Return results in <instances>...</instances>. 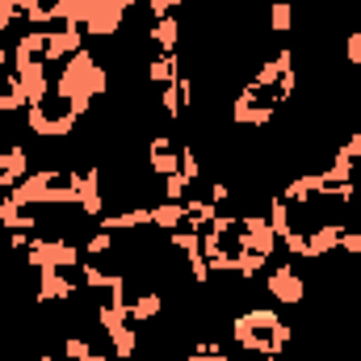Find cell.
<instances>
[{"mask_svg":"<svg viewBox=\"0 0 361 361\" xmlns=\"http://www.w3.org/2000/svg\"><path fill=\"white\" fill-rule=\"evenodd\" d=\"M281 324V315L269 307H252V311H240L231 315V341L235 349L244 353H257V357L273 361V328Z\"/></svg>","mask_w":361,"mask_h":361,"instance_id":"cell-1","label":"cell"},{"mask_svg":"<svg viewBox=\"0 0 361 361\" xmlns=\"http://www.w3.org/2000/svg\"><path fill=\"white\" fill-rule=\"evenodd\" d=\"M72 185H76V210H80V219H101V214H105L101 164H89L85 173H80V169H72Z\"/></svg>","mask_w":361,"mask_h":361,"instance_id":"cell-2","label":"cell"},{"mask_svg":"<svg viewBox=\"0 0 361 361\" xmlns=\"http://www.w3.org/2000/svg\"><path fill=\"white\" fill-rule=\"evenodd\" d=\"M265 290H269V298H277L281 307H302V302H307V281H302L298 265H290V261L277 265V269H269Z\"/></svg>","mask_w":361,"mask_h":361,"instance_id":"cell-3","label":"cell"},{"mask_svg":"<svg viewBox=\"0 0 361 361\" xmlns=\"http://www.w3.org/2000/svg\"><path fill=\"white\" fill-rule=\"evenodd\" d=\"M89 47V38H85V30L80 25H51L47 30V63L51 68H59V63H68L72 55H80Z\"/></svg>","mask_w":361,"mask_h":361,"instance_id":"cell-4","label":"cell"},{"mask_svg":"<svg viewBox=\"0 0 361 361\" xmlns=\"http://www.w3.org/2000/svg\"><path fill=\"white\" fill-rule=\"evenodd\" d=\"M240 240H244V248L257 252V257H273V252H277V235H273L269 219L257 214V210L240 214Z\"/></svg>","mask_w":361,"mask_h":361,"instance_id":"cell-5","label":"cell"},{"mask_svg":"<svg viewBox=\"0 0 361 361\" xmlns=\"http://www.w3.org/2000/svg\"><path fill=\"white\" fill-rule=\"evenodd\" d=\"M80 286L68 277V269H38V290H34V302L47 307V302H76Z\"/></svg>","mask_w":361,"mask_h":361,"instance_id":"cell-6","label":"cell"},{"mask_svg":"<svg viewBox=\"0 0 361 361\" xmlns=\"http://www.w3.org/2000/svg\"><path fill=\"white\" fill-rule=\"evenodd\" d=\"M147 173L160 177V180L180 173V143L177 139H169V135H152L147 139Z\"/></svg>","mask_w":361,"mask_h":361,"instance_id":"cell-7","label":"cell"},{"mask_svg":"<svg viewBox=\"0 0 361 361\" xmlns=\"http://www.w3.org/2000/svg\"><path fill=\"white\" fill-rule=\"evenodd\" d=\"M164 315V294L156 290V286H147V290H139L135 298H126V319L130 324H156Z\"/></svg>","mask_w":361,"mask_h":361,"instance_id":"cell-8","label":"cell"},{"mask_svg":"<svg viewBox=\"0 0 361 361\" xmlns=\"http://www.w3.org/2000/svg\"><path fill=\"white\" fill-rule=\"evenodd\" d=\"M180 34H185V25H180V13H177V17H160V21H152V25H147V42H152L160 55H177Z\"/></svg>","mask_w":361,"mask_h":361,"instance_id":"cell-9","label":"cell"},{"mask_svg":"<svg viewBox=\"0 0 361 361\" xmlns=\"http://www.w3.org/2000/svg\"><path fill=\"white\" fill-rule=\"evenodd\" d=\"M30 177V152L21 147V143H8V147H0V180L13 189L17 180Z\"/></svg>","mask_w":361,"mask_h":361,"instance_id":"cell-10","label":"cell"},{"mask_svg":"<svg viewBox=\"0 0 361 361\" xmlns=\"http://www.w3.org/2000/svg\"><path fill=\"white\" fill-rule=\"evenodd\" d=\"M0 85H4V89H0V114H4V118H13V114H25V109H30V92H25V85L17 80V72H4V76H0Z\"/></svg>","mask_w":361,"mask_h":361,"instance_id":"cell-11","label":"cell"},{"mask_svg":"<svg viewBox=\"0 0 361 361\" xmlns=\"http://www.w3.org/2000/svg\"><path fill=\"white\" fill-rule=\"evenodd\" d=\"M177 76H180V55H152V59L143 63V80L156 85V89L173 85Z\"/></svg>","mask_w":361,"mask_h":361,"instance_id":"cell-12","label":"cell"},{"mask_svg":"<svg viewBox=\"0 0 361 361\" xmlns=\"http://www.w3.org/2000/svg\"><path fill=\"white\" fill-rule=\"evenodd\" d=\"M185 219H189V210H185V202H152V227L156 231H177L185 227Z\"/></svg>","mask_w":361,"mask_h":361,"instance_id":"cell-13","label":"cell"},{"mask_svg":"<svg viewBox=\"0 0 361 361\" xmlns=\"http://www.w3.org/2000/svg\"><path fill=\"white\" fill-rule=\"evenodd\" d=\"M105 341H109V353L118 361H130L139 353V332H135V324L126 319V324H118L114 332H105Z\"/></svg>","mask_w":361,"mask_h":361,"instance_id":"cell-14","label":"cell"},{"mask_svg":"<svg viewBox=\"0 0 361 361\" xmlns=\"http://www.w3.org/2000/svg\"><path fill=\"white\" fill-rule=\"evenodd\" d=\"M114 252H118V231H105V227H97L89 240H85V257H89V261L114 257Z\"/></svg>","mask_w":361,"mask_h":361,"instance_id":"cell-15","label":"cell"},{"mask_svg":"<svg viewBox=\"0 0 361 361\" xmlns=\"http://www.w3.org/2000/svg\"><path fill=\"white\" fill-rule=\"evenodd\" d=\"M269 30L277 38L294 30V0H273L269 4Z\"/></svg>","mask_w":361,"mask_h":361,"instance_id":"cell-16","label":"cell"},{"mask_svg":"<svg viewBox=\"0 0 361 361\" xmlns=\"http://www.w3.org/2000/svg\"><path fill=\"white\" fill-rule=\"evenodd\" d=\"M180 177L189 180V185H202V160H197L193 143H180Z\"/></svg>","mask_w":361,"mask_h":361,"instance_id":"cell-17","label":"cell"},{"mask_svg":"<svg viewBox=\"0 0 361 361\" xmlns=\"http://www.w3.org/2000/svg\"><path fill=\"white\" fill-rule=\"evenodd\" d=\"M97 349L89 336H76V332H68L63 336V361H89V353Z\"/></svg>","mask_w":361,"mask_h":361,"instance_id":"cell-18","label":"cell"},{"mask_svg":"<svg viewBox=\"0 0 361 361\" xmlns=\"http://www.w3.org/2000/svg\"><path fill=\"white\" fill-rule=\"evenodd\" d=\"M193 185L180 177V173H173V177H164V189H160V202H185V193H189Z\"/></svg>","mask_w":361,"mask_h":361,"instance_id":"cell-19","label":"cell"},{"mask_svg":"<svg viewBox=\"0 0 361 361\" xmlns=\"http://www.w3.org/2000/svg\"><path fill=\"white\" fill-rule=\"evenodd\" d=\"M341 55L349 59V68H357V72H361V30H349V34H345Z\"/></svg>","mask_w":361,"mask_h":361,"instance_id":"cell-20","label":"cell"},{"mask_svg":"<svg viewBox=\"0 0 361 361\" xmlns=\"http://www.w3.org/2000/svg\"><path fill=\"white\" fill-rule=\"evenodd\" d=\"M341 252H345L349 261H357L361 257V227H345V235H341Z\"/></svg>","mask_w":361,"mask_h":361,"instance_id":"cell-21","label":"cell"},{"mask_svg":"<svg viewBox=\"0 0 361 361\" xmlns=\"http://www.w3.org/2000/svg\"><path fill=\"white\" fill-rule=\"evenodd\" d=\"M180 4H185V0H147V13H152V21H160V17H177Z\"/></svg>","mask_w":361,"mask_h":361,"instance_id":"cell-22","label":"cell"},{"mask_svg":"<svg viewBox=\"0 0 361 361\" xmlns=\"http://www.w3.org/2000/svg\"><path fill=\"white\" fill-rule=\"evenodd\" d=\"M4 68H8V47H0V76H4Z\"/></svg>","mask_w":361,"mask_h":361,"instance_id":"cell-23","label":"cell"},{"mask_svg":"<svg viewBox=\"0 0 361 361\" xmlns=\"http://www.w3.org/2000/svg\"><path fill=\"white\" fill-rule=\"evenodd\" d=\"M353 357H361V311H357V349H353Z\"/></svg>","mask_w":361,"mask_h":361,"instance_id":"cell-24","label":"cell"},{"mask_svg":"<svg viewBox=\"0 0 361 361\" xmlns=\"http://www.w3.org/2000/svg\"><path fill=\"white\" fill-rule=\"evenodd\" d=\"M38 361H63L59 353H38Z\"/></svg>","mask_w":361,"mask_h":361,"instance_id":"cell-25","label":"cell"},{"mask_svg":"<svg viewBox=\"0 0 361 361\" xmlns=\"http://www.w3.org/2000/svg\"><path fill=\"white\" fill-rule=\"evenodd\" d=\"M4 193H8V185H4V180H0V197H4Z\"/></svg>","mask_w":361,"mask_h":361,"instance_id":"cell-26","label":"cell"},{"mask_svg":"<svg viewBox=\"0 0 361 361\" xmlns=\"http://www.w3.org/2000/svg\"><path fill=\"white\" fill-rule=\"evenodd\" d=\"M336 4H361V0H336Z\"/></svg>","mask_w":361,"mask_h":361,"instance_id":"cell-27","label":"cell"}]
</instances>
